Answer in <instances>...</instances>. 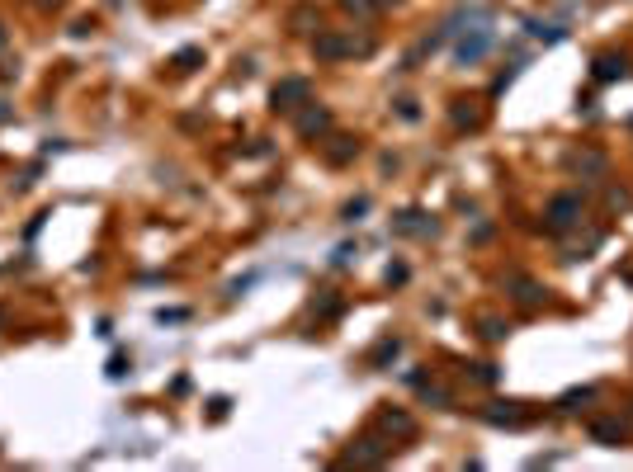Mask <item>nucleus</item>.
<instances>
[{"instance_id":"obj_3","label":"nucleus","mask_w":633,"mask_h":472,"mask_svg":"<svg viewBox=\"0 0 633 472\" xmlns=\"http://www.w3.org/2000/svg\"><path fill=\"white\" fill-rule=\"evenodd\" d=\"M548 218H553V227H572V222L582 218V199L577 194H558L553 204H548Z\"/></svg>"},{"instance_id":"obj_6","label":"nucleus","mask_w":633,"mask_h":472,"mask_svg":"<svg viewBox=\"0 0 633 472\" xmlns=\"http://www.w3.org/2000/svg\"><path fill=\"white\" fill-rule=\"evenodd\" d=\"M591 435L601 444H619L624 440V425H615V421H601V425H591Z\"/></svg>"},{"instance_id":"obj_13","label":"nucleus","mask_w":633,"mask_h":472,"mask_svg":"<svg viewBox=\"0 0 633 472\" xmlns=\"http://www.w3.org/2000/svg\"><path fill=\"white\" fill-rule=\"evenodd\" d=\"M33 5H43V10H52V5H66V0H33Z\"/></svg>"},{"instance_id":"obj_7","label":"nucleus","mask_w":633,"mask_h":472,"mask_svg":"<svg viewBox=\"0 0 633 472\" xmlns=\"http://www.w3.org/2000/svg\"><path fill=\"white\" fill-rule=\"evenodd\" d=\"M383 425H388V430H397V435H412V430H416L412 416H402V411H383Z\"/></svg>"},{"instance_id":"obj_11","label":"nucleus","mask_w":633,"mask_h":472,"mask_svg":"<svg viewBox=\"0 0 633 472\" xmlns=\"http://www.w3.org/2000/svg\"><path fill=\"white\" fill-rule=\"evenodd\" d=\"M364 208H369V199H355V204L345 208V222H355V218H359V213H364Z\"/></svg>"},{"instance_id":"obj_14","label":"nucleus","mask_w":633,"mask_h":472,"mask_svg":"<svg viewBox=\"0 0 633 472\" xmlns=\"http://www.w3.org/2000/svg\"><path fill=\"white\" fill-rule=\"evenodd\" d=\"M5 43H10V33H5V24H0V52H5Z\"/></svg>"},{"instance_id":"obj_5","label":"nucleus","mask_w":633,"mask_h":472,"mask_svg":"<svg viewBox=\"0 0 633 472\" xmlns=\"http://www.w3.org/2000/svg\"><path fill=\"white\" fill-rule=\"evenodd\" d=\"M298 128H302V137H312V132H326V128H331V113L326 109H307L298 118Z\"/></svg>"},{"instance_id":"obj_8","label":"nucleus","mask_w":633,"mask_h":472,"mask_svg":"<svg viewBox=\"0 0 633 472\" xmlns=\"http://www.w3.org/2000/svg\"><path fill=\"white\" fill-rule=\"evenodd\" d=\"M596 76H601V80L624 76V57H619V62H615V57H601V62H596Z\"/></svg>"},{"instance_id":"obj_9","label":"nucleus","mask_w":633,"mask_h":472,"mask_svg":"<svg viewBox=\"0 0 633 472\" xmlns=\"http://www.w3.org/2000/svg\"><path fill=\"white\" fill-rule=\"evenodd\" d=\"M506 321H496V316H487V321H482V335H487V340H501V335H506Z\"/></svg>"},{"instance_id":"obj_4","label":"nucleus","mask_w":633,"mask_h":472,"mask_svg":"<svg viewBox=\"0 0 633 472\" xmlns=\"http://www.w3.org/2000/svg\"><path fill=\"white\" fill-rule=\"evenodd\" d=\"M487 47H491V29L482 24V29H473V33H468V38L459 43V62H463V66H473L477 57L487 52Z\"/></svg>"},{"instance_id":"obj_12","label":"nucleus","mask_w":633,"mask_h":472,"mask_svg":"<svg viewBox=\"0 0 633 472\" xmlns=\"http://www.w3.org/2000/svg\"><path fill=\"white\" fill-rule=\"evenodd\" d=\"M345 10H359V15H369V10H374V0H345Z\"/></svg>"},{"instance_id":"obj_15","label":"nucleus","mask_w":633,"mask_h":472,"mask_svg":"<svg viewBox=\"0 0 633 472\" xmlns=\"http://www.w3.org/2000/svg\"><path fill=\"white\" fill-rule=\"evenodd\" d=\"M109 5H118V0H109Z\"/></svg>"},{"instance_id":"obj_10","label":"nucleus","mask_w":633,"mask_h":472,"mask_svg":"<svg viewBox=\"0 0 633 472\" xmlns=\"http://www.w3.org/2000/svg\"><path fill=\"white\" fill-rule=\"evenodd\" d=\"M194 62H199V47H185V52H180V57H175V66H180V71H190Z\"/></svg>"},{"instance_id":"obj_2","label":"nucleus","mask_w":633,"mask_h":472,"mask_svg":"<svg viewBox=\"0 0 633 472\" xmlns=\"http://www.w3.org/2000/svg\"><path fill=\"white\" fill-rule=\"evenodd\" d=\"M307 94H312V85L293 76V80H284V85H274V109H298Z\"/></svg>"},{"instance_id":"obj_1","label":"nucleus","mask_w":633,"mask_h":472,"mask_svg":"<svg viewBox=\"0 0 633 472\" xmlns=\"http://www.w3.org/2000/svg\"><path fill=\"white\" fill-rule=\"evenodd\" d=\"M374 43H350V38H340V33H321L316 38V57H326V62H336V57H350V52H369Z\"/></svg>"}]
</instances>
